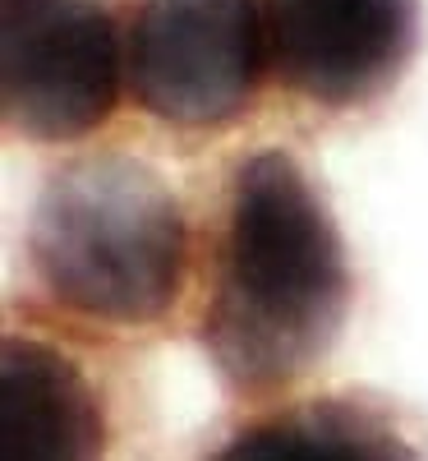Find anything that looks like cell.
I'll use <instances>...</instances> for the list:
<instances>
[{"label":"cell","mask_w":428,"mask_h":461,"mask_svg":"<svg viewBox=\"0 0 428 461\" xmlns=\"http://www.w3.org/2000/svg\"><path fill=\"white\" fill-rule=\"evenodd\" d=\"M355 273L341 226L290 152L263 148L230 167L199 304V346L236 397L299 383L336 346Z\"/></svg>","instance_id":"1"},{"label":"cell","mask_w":428,"mask_h":461,"mask_svg":"<svg viewBox=\"0 0 428 461\" xmlns=\"http://www.w3.org/2000/svg\"><path fill=\"white\" fill-rule=\"evenodd\" d=\"M23 249L60 310L111 328H152L180 304L189 217L147 162L93 152L42 180Z\"/></svg>","instance_id":"2"},{"label":"cell","mask_w":428,"mask_h":461,"mask_svg":"<svg viewBox=\"0 0 428 461\" xmlns=\"http://www.w3.org/2000/svg\"><path fill=\"white\" fill-rule=\"evenodd\" d=\"M267 65L258 0H143L125 32V88L171 130L240 121Z\"/></svg>","instance_id":"3"},{"label":"cell","mask_w":428,"mask_h":461,"mask_svg":"<svg viewBox=\"0 0 428 461\" xmlns=\"http://www.w3.org/2000/svg\"><path fill=\"white\" fill-rule=\"evenodd\" d=\"M125 42L102 0H0V111L32 143H74L111 121Z\"/></svg>","instance_id":"4"},{"label":"cell","mask_w":428,"mask_h":461,"mask_svg":"<svg viewBox=\"0 0 428 461\" xmlns=\"http://www.w3.org/2000/svg\"><path fill=\"white\" fill-rule=\"evenodd\" d=\"M272 74L323 111H355L401 84L419 51V0H263Z\"/></svg>","instance_id":"5"},{"label":"cell","mask_w":428,"mask_h":461,"mask_svg":"<svg viewBox=\"0 0 428 461\" xmlns=\"http://www.w3.org/2000/svg\"><path fill=\"white\" fill-rule=\"evenodd\" d=\"M111 420L88 369L37 332L0 341V461H106Z\"/></svg>","instance_id":"6"},{"label":"cell","mask_w":428,"mask_h":461,"mask_svg":"<svg viewBox=\"0 0 428 461\" xmlns=\"http://www.w3.org/2000/svg\"><path fill=\"white\" fill-rule=\"evenodd\" d=\"M203 461H424L392 406L369 393H314L236 425Z\"/></svg>","instance_id":"7"}]
</instances>
